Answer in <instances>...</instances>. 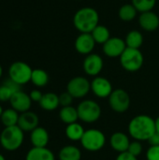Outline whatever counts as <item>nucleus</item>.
Here are the masks:
<instances>
[{"label": "nucleus", "mask_w": 159, "mask_h": 160, "mask_svg": "<svg viewBox=\"0 0 159 160\" xmlns=\"http://www.w3.org/2000/svg\"><path fill=\"white\" fill-rule=\"evenodd\" d=\"M19 112H16L15 110H13L12 108L10 109H7L3 112L0 119L2 124L5 126V128L7 127H13V126H17L18 124V120H19Z\"/></svg>", "instance_id": "a878e982"}, {"label": "nucleus", "mask_w": 159, "mask_h": 160, "mask_svg": "<svg viewBox=\"0 0 159 160\" xmlns=\"http://www.w3.org/2000/svg\"><path fill=\"white\" fill-rule=\"evenodd\" d=\"M0 160H6V158H5V157L2 155V154H0Z\"/></svg>", "instance_id": "ea45409f"}, {"label": "nucleus", "mask_w": 159, "mask_h": 160, "mask_svg": "<svg viewBox=\"0 0 159 160\" xmlns=\"http://www.w3.org/2000/svg\"><path fill=\"white\" fill-rule=\"evenodd\" d=\"M38 123H39V119L37 113L28 111L20 113L17 126L23 132H32L35 128L38 127Z\"/></svg>", "instance_id": "2eb2a0df"}, {"label": "nucleus", "mask_w": 159, "mask_h": 160, "mask_svg": "<svg viewBox=\"0 0 159 160\" xmlns=\"http://www.w3.org/2000/svg\"><path fill=\"white\" fill-rule=\"evenodd\" d=\"M116 160H138L136 157H134L133 155H131L130 153L124 152V153H120L118 155V157L116 158Z\"/></svg>", "instance_id": "f704fd0d"}, {"label": "nucleus", "mask_w": 159, "mask_h": 160, "mask_svg": "<svg viewBox=\"0 0 159 160\" xmlns=\"http://www.w3.org/2000/svg\"><path fill=\"white\" fill-rule=\"evenodd\" d=\"M128 132L135 141L148 142V140L157 132L156 121L146 114L137 115L129 122Z\"/></svg>", "instance_id": "f257e3e1"}, {"label": "nucleus", "mask_w": 159, "mask_h": 160, "mask_svg": "<svg viewBox=\"0 0 159 160\" xmlns=\"http://www.w3.org/2000/svg\"><path fill=\"white\" fill-rule=\"evenodd\" d=\"M10 106L13 110H15L16 112L22 113L25 112H28L31 108L32 105V100L30 98V96L27 95L26 93L22 92V90L15 93L10 100H9Z\"/></svg>", "instance_id": "4468645a"}, {"label": "nucleus", "mask_w": 159, "mask_h": 160, "mask_svg": "<svg viewBox=\"0 0 159 160\" xmlns=\"http://www.w3.org/2000/svg\"><path fill=\"white\" fill-rule=\"evenodd\" d=\"M127 49L125 39L118 37H111V38L103 44L102 50L105 55L108 57L115 58L120 57Z\"/></svg>", "instance_id": "9d476101"}, {"label": "nucleus", "mask_w": 159, "mask_h": 160, "mask_svg": "<svg viewBox=\"0 0 159 160\" xmlns=\"http://www.w3.org/2000/svg\"><path fill=\"white\" fill-rule=\"evenodd\" d=\"M132 5L138 10V12H147L153 10L157 4V0H131Z\"/></svg>", "instance_id": "c85d7f7f"}, {"label": "nucleus", "mask_w": 159, "mask_h": 160, "mask_svg": "<svg viewBox=\"0 0 159 160\" xmlns=\"http://www.w3.org/2000/svg\"><path fill=\"white\" fill-rule=\"evenodd\" d=\"M3 112H4V110H3L2 106L0 105V117H1V115H2V113H3Z\"/></svg>", "instance_id": "58836bf2"}, {"label": "nucleus", "mask_w": 159, "mask_h": 160, "mask_svg": "<svg viewBox=\"0 0 159 160\" xmlns=\"http://www.w3.org/2000/svg\"><path fill=\"white\" fill-rule=\"evenodd\" d=\"M49 140L48 131L41 127H37L30 134V141L33 147H47Z\"/></svg>", "instance_id": "a211bd4d"}, {"label": "nucleus", "mask_w": 159, "mask_h": 160, "mask_svg": "<svg viewBox=\"0 0 159 160\" xmlns=\"http://www.w3.org/2000/svg\"><path fill=\"white\" fill-rule=\"evenodd\" d=\"M25 160H55V158L47 147H33L26 154Z\"/></svg>", "instance_id": "6ab92c4d"}, {"label": "nucleus", "mask_w": 159, "mask_h": 160, "mask_svg": "<svg viewBox=\"0 0 159 160\" xmlns=\"http://www.w3.org/2000/svg\"><path fill=\"white\" fill-rule=\"evenodd\" d=\"M148 142L151 144V146H159V133L156 132L149 140Z\"/></svg>", "instance_id": "c9c22d12"}, {"label": "nucleus", "mask_w": 159, "mask_h": 160, "mask_svg": "<svg viewBox=\"0 0 159 160\" xmlns=\"http://www.w3.org/2000/svg\"><path fill=\"white\" fill-rule=\"evenodd\" d=\"M29 96H30V98H31L32 101L39 103V101L41 100V98H42V97H43V94H42L39 90L35 89V90H32V91H31V93H30Z\"/></svg>", "instance_id": "72a5a7b5"}, {"label": "nucleus", "mask_w": 159, "mask_h": 160, "mask_svg": "<svg viewBox=\"0 0 159 160\" xmlns=\"http://www.w3.org/2000/svg\"><path fill=\"white\" fill-rule=\"evenodd\" d=\"M31 82L37 87H44L49 82L48 73L41 68L33 69L31 76Z\"/></svg>", "instance_id": "cd10ccee"}, {"label": "nucleus", "mask_w": 159, "mask_h": 160, "mask_svg": "<svg viewBox=\"0 0 159 160\" xmlns=\"http://www.w3.org/2000/svg\"><path fill=\"white\" fill-rule=\"evenodd\" d=\"M81 143L82 147L90 152H97L101 150L106 143V137L104 133L96 128H90L85 130Z\"/></svg>", "instance_id": "423d86ee"}, {"label": "nucleus", "mask_w": 159, "mask_h": 160, "mask_svg": "<svg viewBox=\"0 0 159 160\" xmlns=\"http://www.w3.org/2000/svg\"><path fill=\"white\" fill-rule=\"evenodd\" d=\"M91 90L96 97L100 98H109L113 91L111 82L108 79L100 76L95 77L91 82Z\"/></svg>", "instance_id": "f8f14e48"}, {"label": "nucleus", "mask_w": 159, "mask_h": 160, "mask_svg": "<svg viewBox=\"0 0 159 160\" xmlns=\"http://www.w3.org/2000/svg\"><path fill=\"white\" fill-rule=\"evenodd\" d=\"M140 26L147 32H154L157 30L159 27V17L158 15L153 10L142 12L139 17Z\"/></svg>", "instance_id": "dca6fc26"}, {"label": "nucleus", "mask_w": 159, "mask_h": 160, "mask_svg": "<svg viewBox=\"0 0 159 160\" xmlns=\"http://www.w3.org/2000/svg\"><path fill=\"white\" fill-rule=\"evenodd\" d=\"M15 94L13 89L8 86L7 83L3 82L2 85H0V101L1 102H6L9 101L11 97Z\"/></svg>", "instance_id": "c756f323"}, {"label": "nucleus", "mask_w": 159, "mask_h": 160, "mask_svg": "<svg viewBox=\"0 0 159 160\" xmlns=\"http://www.w3.org/2000/svg\"><path fill=\"white\" fill-rule=\"evenodd\" d=\"M65 132H66V136L68 140H70L72 142H81L85 130L81 124L76 122L73 124L67 125Z\"/></svg>", "instance_id": "412c9836"}, {"label": "nucleus", "mask_w": 159, "mask_h": 160, "mask_svg": "<svg viewBox=\"0 0 159 160\" xmlns=\"http://www.w3.org/2000/svg\"><path fill=\"white\" fill-rule=\"evenodd\" d=\"M127 152L130 153L131 155H133L134 157L138 158L142 153V145L141 142L134 141V142H130Z\"/></svg>", "instance_id": "7c9ffc66"}, {"label": "nucleus", "mask_w": 159, "mask_h": 160, "mask_svg": "<svg viewBox=\"0 0 159 160\" xmlns=\"http://www.w3.org/2000/svg\"><path fill=\"white\" fill-rule=\"evenodd\" d=\"M125 42L127 48L140 49L143 43V36L138 30H132L127 34Z\"/></svg>", "instance_id": "b1692460"}, {"label": "nucleus", "mask_w": 159, "mask_h": 160, "mask_svg": "<svg viewBox=\"0 0 159 160\" xmlns=\"http://www.w3.org/2000/svg\"><path fill=\"white\" fill-rule=\"evenodd\" d=\"M138 14V10L132 4H125L118 10L119 18L124 22H131L133 21Z\"/></svg>", "instance_id": "bb28decb"}, {"label": "nucleus", "mask_w": 159, "mask_h": 160, "mask_svg": "<svg viewBox=\"0 0 159 160\" xmlns=\"http://www.w3.org/2000/svg\"><path fill=\"white\" fill-rule=\"evenodd\" d=\"M33 69L31 67L22 61H17L10 65L8 68V78L20 85L26 84L31 82Z\"/></svg>", "instance_id": "0eeeda50"}, {"label": "nucleus", "mask_w": 159, "mask_h": 160, "mask_svg": "<svg viewBox=\"0 0 159 160\" xmlns=\"http://www.w3.org/2000/svg\"><path fill=\"white\" fill-rule=\"evenodd\" d=\"M91 90V82L82 76H77L72 78L67 85V91L74 98H82L85 97Z\"/></svg>", "instance_id": "1a4fd4ad"}, {"label": "nucleus", "mask_w": 159, "mask_h": 160, "mask_svg": "<svg viewBox=\"0 0 159 160\" xmlns=\"http://www.w3.org/2000/svg\"><path fill=\"white\" fill-rule=\"evenodd\" d=\"M2 75H3V68H2V67L0 65V78L2 77Z\"/></svg>", "instance_id": "4c0bfd02"}, {"label": "nucleus", "mask_w": 159, "mask_h": 160, "mask_svg": "<svg viewBox=\"0 0 159 160\" xmlns=\"http://www.w3.org/2000/svg\"><path fill=\"white\" fill-rule=\"evenodd\" d=\"M119 58L121 66L128 72H136L140 70L144 63V57L140 49L127 47Z\"/></svg>", "instance_id": "20e7f679"}, {"label": "nucleus", "mask_w": 159, "mask_h": 160, "mask_svg": "<svg viewBox=\"0 0 159 160\" xmlns=\"http://www.w3.org/2000/svg\"><path fill=\"white\" fill-rule=\"evenodd\" d=\"M77 111L79 119L87 124L97 122L101 116V108L99 104L90 99L82 101L78 105Z\"/></svg>", "instance_id": "39448f33"}, {"label": "nucleus", "mask_w": 159, "mask_h": 160, "mask_svg": "<svg viewBox=\"0 0 159 160\" xmlns=\"http://www.w3.org/2000/svg\"><path fill=\"white\" fill-rule=\"evenodd\" d=\"M155 121H156V131L159 133V116Z\"/></svg>", "instance_id": "e433bc0d"}, {"label": "nucleus", "mask_w": 159, "mask_h": 160, "mask_svg": "<svg viewBox=\"0 0 159 160\" xmlns=\"http://www.w3.org/2000/svg\"><path fill=\"white\" fill-rule=\"evenodd\" d=\"M59 117L61 121L66 125L76 123L77 120L79 119L77 108H74L72 106L63 107L59 112Z\"/></svg>", "instance_id": "4be33fe9"}, {"label": "nucleus", "mask_w": 159, "mask_h": 160, "mask_svg": "<svg viewBox=\"0 0 159 160\" xmlns=\"http://www.w3.org/2000/svg\"><path fill=\"white\" fill-rule=\"evenodd\" d=\"M58 157L59 160H81L82 152L76 146L67 145L60 150Z\"/></svg>", "instance_id": "5701e85b"}, {"label": "nucleus", "mask_w": 159, "mask_h": 160, "mask_svg": "<svg viewBox=\"0 0 159 160\" xmlns=\"http://www.w3.org/2000/svg\"><path fill=\"white\" fill-rule=\"evenodd\" d=\"M73 97L67 91L62 93L59 96V103L62 107H67V106H71L73 102Z\"/></svg>", "instance_id": "2f4dec72"}, {"label": "nucleus", "mask_w": 159, "mask_h": 160, "mask_svg": "<svg viewBox=\"0 0 159 160\" xmlns=\"http://www.w3.org/2000/svg\"><path fill=\"white\" fill-rule=\"evenodd\" d=\"M92 37L94 38L96 43L98 44H104L106 41H108L111 38V33L108 27L102 24H98L92 32H91Z\"/></svg>", "instance_id": "393cba45"}, {"label": "nucleus", "mask_w": 159, "mask_h": 160, "mask_svg": "<svg viewBox=\"0 0 159 160\" xmlns=\"http://www.w3.org/2000/svg\"><path fill=\"white\" fill-rule=\"evenodd\" d=\"M130 141L127 134L123 132H115L110 138V145L116 152L124 153L128 150Z\"/></svg>", "instance_id": "f3484780"}, {"label": "nucleus", "mask_w": 159, "mask_h": 160, "mask_svg": "<svg viewBox=\"0 0 159 160\" xmlns=\"http://www.w3.org/2000/svg\"><path fill=\"white\" fill-rule=\"evenodd\" d=\"M109 104L112 111L122 113L127 112L130 106V97L124 89H115L109 97Z\"/></svg>", "instance_id": "6e6552de"}, {"label": "nucleus", "mask_w": 159, "mask_h": 160, "mask_svg": "<svg viewBox=\"0 0 159 160\" xmlns=\"http://www.w3.org/2000/svg\"><path fill=\"white\" fill-rule=\"evenodd\" d=\"M24 132L18 127L5 128L0 134V144L7 151L18 150L24 140Z\"/></svg>", "instance_id": "7ed1b4c3"}, {"label": "nucleus", "mask_w": 159, "mask_h": 160, "mask_svg": "<svg viewBox=\"0 0 159 160\" xmlns=\"http://www.w3.org/2000/svg\"><path fill=\"white\" fill-rule=\"evenodd\" d=\"M147 160H159V146H150L146 153Z\"/></svg>", "instance_id": "473e14b6"}, {"label": "nucleus", "mask_w": 159, "mask_h": 160, "mask_svg": "<svg viewBox=\"0 0 159 160\" xmlns=\"http://www.w3.org/2000/svg\"><path fill=\"white\" fill-rule=\"evenodd\" d=\"M39 105L44 111H48V112L54 111L60 105L59 96H57L56 94L52 93V92L43 94V97H42L41 100L39 101Z\"/></svg>", "instance_id": "aec40b11"}, {"label": "nucleus", "mask_w": 159, "mask_h": 160, "mask_svg": "<svg viewBox=\"0 0 159 160\" xmlns=\"http://www.w3.org/2000/svg\"><path fill=\"white\" fill-rule=\"evenodd\" d=\"M99 14L94 8L83 7L73 16V24L80 33H91L99 23Z\"/></svg>", "instance_id": "f03ea898"}, {"label": "nucleus", "mask_w": 159, "mask_h": 160, "mask_svg": "<svg viewBox=\"0 0 159 160\" xmlns=\"http://www.w3.org/2000/svg\"><path fill=\"white\" fill-rule=\"evenodd\" d=\"M103 66L104 63L102 57L97 53H90L86 55L82 64L84 72L92 77L98 76L103 68Z\"/></svg>", "instance_id": "9b49d317"}, {"label": "nucleus", "mask_w": 159, "mask_h": 160, "mask_svg": "<svg viewBox=\"0 0 159 160\" xmlns=\"http://www.w3.org/2000/svg\"><path fill=\"white\" fill-rule=\"evenodd\" d=\"M76 51L83 55H88L92 53L96 46V41L92 37L91 33H81L74 43Z\"/></svg>", "instance_id": "ddd939ff"}]
</instances>
